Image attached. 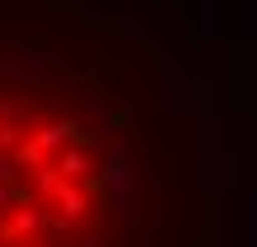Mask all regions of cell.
I'll return each mask as SVG.
<instances>
[{
    "label": "cell",
    "mask_w": 257,
    "mask_h": 247,
    "mask_svg": "<svg viewBox=\"0 0 257 247\" xmlns=\"http://www.w3.org/2000/svg\"><path fill=\"white\" fill-rule=\"evenodd\" d=\"M210 81L128 0H0V247H219Z\"/></svg>",
    "instance_id": "obj_1"
}]
</instances>
